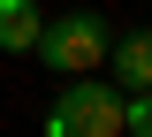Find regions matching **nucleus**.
I'll return each mask as SVG.
<instances>
[{"label":"nucleus","mask_w":152,"mask_h":137,"mask_svg":"<svg viewBox=\"0 0 152 137\" xmlns=\"http://www.w3.org/2000/svg\"><path fill=\"white\" fill-rule=\"evenodd\" d=\"M46 137H122V84L91 76H69L61 99L46 107Z\"/></svg>","instance_id":"nucleus-1"},{"label":"nucleus","mask_w":152,"mask_h":137,"mask_svg":"<svg viewBox=\"0 0 152 137\" xmlns=\"http://www.w3.org/2000/svg\"><path fill=\"white\" fill-rule=\"evenodd\" d=\"M46 69H61V76H91V69H107V23L91 15V8H69V15L38 23V46H31Z\"/></svg>","instance_id":"nucleus-2"},{"label":"nucleus","mask_w":152,"mask_h":137,"mask_svg":"<svg viewBox=\"0 0 152 137\" xmlns=\"http://www.w3.org/2000/svg\"><path fill=\"white\" fill-rule=\"evenodd\" d=\"M107 69H114L122 92L152 84V31H122V38H107Z\"/></svg>","instance_id":"nucleus-3"},{"label":"nucleus","mask_w":152,"mask_h":137,"mask_svg":"<svg viewBox=\"0 0 152 137\" xmlns=\"http://www.w3.org/2000/svg\"><path fill=\"white\" fill-rule=\"evenodd\" d=\"M38 0H0V53H31L38 46Z\"/></svg>","instance_id":"nucleus-4"},{"label":"nucleus","mask_w":152,"mask_h":137,"mask_svg":"<svg viewBox=\"0 0 152 137\" xmlns=\"http://www.w3.org/2000/svg\"><path fill=\"white\" fill-rule=\"evenodd\" d=\"M122 137H152V84L122 92Z\"/></svg>","instance_id":"nucleus-5"}]
</instances>
